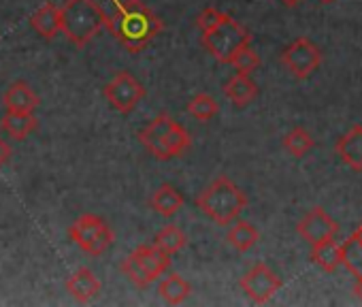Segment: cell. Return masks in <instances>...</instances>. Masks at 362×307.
<instances>
[{
	"mask_svg": "<svg viewBox=\"0 0 362 307\" xmlns=\"http://www.w3.org/2000/svg\"><path fill=\"white\" fill-rule=\"evenodd\" d=\"M66 290L71 292V296L77 303H88L92 299H96L103 290L100 279L96 277V273L88 267H79L69 279H66Z\"/></svg>",
	"mask_w": 362,
	"mask_h": 307,
	"instance_id": "obj_13",
	"label": "cell"
},
{
	"mask_svg": "<svg viewBox=\"0 0 362 307\" xmlns=\"http://www.w3.org/2000/svg\"><path fill=\"white\" fill-rule=\"evenodd\" d=\"M226 18H228V13L216 9V7H207V9H203V11L199 13V18H197V28L205 35V33L214 30L216 26H220Z\"/></svg>",
	"mask_w": 362,
	"mask_h": 307,
	"instance_id": "obj_26",
	"label": "cell"
},
{
	"mask_svg": "<svg viewBox=\"0 0 362 307\" xmlns=\"http://www.w3.org/2000/svg\"><path fill=\"white\" fill-rule=\"evenodd\" d=\"M105 98L109 100V105L122 113L128 115L136 109V105L143 100L145 96V86L128 71H117L113 75V79L109 83H105L103 88Z\"/></svg>",
	"mask_w": 362,
	"mask_h": 307,
	"instance_id": "obj_7",
	"label": "cell"
},
{
	"mask_svg": "<svg viewBox=\"0 0 362 307\" xmlns=\"http://www.w3.org/2000/svg\"><path fill=\"white\" fill-rule=\"evenodd\" d=\"M71 239L77 243L79 250H83L90 256H103L115 241V235L109 226V222L96 214H83L79 216L71 228Z\"/></svg>",
	"mask_w": 362,
	"mask_h": 307,
	"instance_id": "obj_5",
	"label": "cell"
},
{
	"mask_svg": "<svg viewBox=\"0 0 362 307\" xmlns=\"http://www.w3.org/2000/svg\"><path fill=\"white\" fill-rule=\"evenodd\" d=\"M224 94H226V98H228L235 107L243 109V107H247L250 103L256 100V96H258V83L252 79V75L237 73L235 77H230V79L226 81Z\"/></svg>",
	"mask_w": 362,
	"mask_h": 307,
	"instance_id": "obj_16",
	"label": "cell"
},
{
	"mask_svg": "<svg viewBox=\"0 0 362 307\" xmlns=\"http://www.w3.org/2000/svg\"><path fill=\"white\" fill-rule=\"evenodd\" d=\"M173 124V117L162 113L158 117H153L143 130H139V141L141 145L151 154L156 161H168V154H166V147H164V141H166V132H168V126Z\"/></svg>",
	"mask_w": 362,
	"mask_h": 307,
	"instance_id": "obj_11",
	"label": "cell"
},
{
	"mask_svg": "<svg viewBox=\"0 0 362 307\" xmlns=\"http://www.w3.org/2000/svg\"><path fill=\"white\" fill-rule=\"evenodd\" d=\"M186 111H188V115H192L199 122H209V120H214L218 115L220 105H218V100L211 94H197L188 103Z\"/></svg>",
	"mask_w": 362,
	"mask_h": 307,
	"instance_id": "obj_24",
	"label": "cell"
},
{
	"mask_svg": "<svg viewBox=\"0 0 362 307\" xmlns=\"http://www.w3.org/2000/svg\"><path fill=\"white\" fill-rule=\"evenodd\" d=\"M311 260L326 273L337 271L343 262L341 243H334L332 239H328V241H322L317 245H311Z\"/></svg>",
	"mask_w": 362,
	"mask_h": 307,
	"instance_id": "obj_20",
	"label": "cell"
},
{
	"mask_svg": "<svg viewBox=\"0 0 362 307\" xmlns=\"http://www.w3.org/2000/svg\"><path fill=\"white\" fill-rule=\"evenodd\" d=\"M354 292H356V296L362 301V277H360V279H356V288H354Z\"/></svg>",
	"mask_w": 362,
	"mask_h": 307,
	"instance_id": "obj_28",
	"label": "cell"
},
{
	"mask_svg": "<svg viewBox=\"0 0 362 307\" xmlns=\"http://www.w3.org/2000/svg\"><path fill=\"white\" fill-rule=\"evenodd\" d=\"M184 195H181L175 186L170 184H160L153 195L149 197V207L160 214L162 218H173L175 214L181 212V207H184Z\"/></svg>",
	"mask_w": 362,
	"mask_h": 307,
	"instance_id": "obj_15",
	"label": "cell"
},
{
	"mask_svg": "<svg viewBox=\"0 0 362 307\" xmlns=\"http://www.w3.org/2000/svg\"><path fill=\"white\" fill-rule=\"evenodd\" d=\"M158 294L168 305H181V303H184L192 294V286H190L188 279H184L179 273H170V275H166L160 282Z\"/></svg>",
	"mask_w": 362,
	"mask_h": 307,
	"instance_id": "obj_19",
	"label": "cell"
},
{
	"mask_svg": "<svg viewBox=\"0 0 362 307\" xmlns=\"http://www.w3.org/2000/svg\"><path fill=\"white\" fill-rule=\"evenodd\" d=\"M107 22L109 13H105L94 0H66L60 7V33L75 47H86L107 28Z\"/></svg>",
	"mask_w": 362,
	"mask_h": 307,
	"instance_id": "obj_2",
	"label": "cell"
},
{
	"mask_svg": "<svg viewBox=\"0 0 362 307\" xmlns=\"http://www.w3.org/2000/svg\"><path fill=\"white\" fill-rule=\"evenodd\" d=\"M33 30L43 37L45 41H52L60 33V7L54 3H45L33 18H30Z\"/></svg>",
	"mask_w": 362,
	"mask_h": 307,
	"instance_id": "obj_17",
	"label": "cell"
},
{
	"mask_svg": "<svg viewBox=\"0 0 362 307\" xmlns=\"http://www.w3.org/2000/svg\"><path fill=\"white\" fill-rule=\"evenodd\" d=\"M186 243H188L186 233L181 231L179 226H175V224L164 226V228L153 237V245H156L158 250H162L164 254H168V256L181 252V250L186 248Z\"/></svg>",
	"mask_w": 362,
	"mask_h": 307,
	"instance_id": "obj_23",
	"label": "cell"
},
{
	"mask_svg": "<svg viewBox=\"0 0 362 307\" xmlns=\"http://www.w3.org/2000/svg\"><path fill=\"white\" fill-rule=\"evenodd\" d=\"M247 43H252V35L230 16L220 26L203 35V47L222 64H228L233 54Z\"/></svg>",
	"mask_w": 362,
	"mask_h": 307,
	"instance_id": "obj_6",
	"label": "cell"
},
{
	"mask_svg": "<svg viewBox=\"0 0 362 307\" xmlns=\"http://www.w3.org/2000/svg\"><path fill=\"white\" fill-rule=\"evenodd\" d=\"M197 207L218 226H228L247 207V197L230 178L220 175L197 197Z\"/></svg>",
	"mask_w": 362,
	"mask_h": 307,
	"instance_id": "obj_3",
	"label": "cell"
},
{
	"mask_svg": "<svg viewBox=\"0 0 362 307\" xmlns=\"http://www.w3.org/2000/svg\"><path fill=\"white\" fill-rule=\"evenodd\" d=\"M281 3H284V5H288V7H294V5H298V3H300V0H281Z\"/></svg>",
	"mask_w": 362,
	"mask_h": 307,
	"instance_id": "obj_30",
	"label": "cell"
},
{
	"mask_svg": "<svg viewBox=\"0 0 362 307\" xmlns=\"http://www.w3.org/2000/svg\"><path fill=\"white\" fill-rule=\"evenodd\" d=\"M11 156H13V149H11V145H9L7 141L0 139V169H3L5 165H9Z\"/></svg>",
	"mask_w": 362,
	"mask_h": 307,
	"instance_id": "obj_27",
	"label": "cell"
},
{
	"mask_svg": "<svg viewBox=\"0 0 362 307\" xmlns=\"http://www.w3.org/2000/svg\"><path fill=\"white\" fill-rule=\"evenodd\" d=\"M39 126L37 115L35 113H16V111H7L0 120V128H3L11 139L16 141H24L30 132H35Z\"/></svg>",
	"mask_w": 362,
	"mask_h": 307,
	"instance_id": "obj_18",
	"label": "cell"
},
{
	"mask_svg": "<svg viewBox=\"0 0 362 307\" xmlns=\"http://www.w3.org/2000/svg\"><path fill=\"white\" fill-rule=\"evenodd\" d=\"M226 241L237 252H250L260 241V233H258V228L254 224H250L245 220H239L226 233Z\"/></svg>",
	"mask_w": 362,
	"mask_h": 307,
	"instance_id": "obj_21",
	"label": "cell"
},
{
	"mask_svg": "<svg viewBox=\"0 0 362 307\" xmlns=\"http://www.w3.org/2000/svg\"><path fill=\"white\" fill-rule=\"evenodd\" d=\"M296 233L309 245H317L322 241L334 239V235L339 233V224L334 222V218H330V214L324 207H313L300 218V222L296 224Z\"/></svg>",
	"mask_w": 362,
	"mask_h": 307,
	"instance_id": "obj_10",
	"label": "cell"
},
{
	"mask_svg": "<svg viewBox=\"0 0 362 307\" xmlns=\"http://www.w3.org/2000/svg\"><path fill=\"white\" fill-rule=\"evenodd\" d=\"M322 3H332V0H322Z\"/></svg>",
	"mask_w": 362,
	"mask_h": 307,
	"instance_id": "obj_31",
	"label": "cell"
},
{
	"mask_svg": "<svg viewBox=\"0 0 362 307\" xmlns=\"http://www.w3.org/2000/svg\"><path fill=\"white\" fill-rule=\"evenodd\" d=\"M241 290L245 292V296L256 303V305H264L269 303L281 288V279L279 275L267 265V262H256L239 282Z\"/></svg>",
	"mask_w": 362,
	"mask_h": 307,
	"instance_id": "obj_9",
	"label": "cell"
},
{
	"mask_svg": "<svg viewBox=\"0 0 362 307\" xmlns=\"http://www.w3.org/2000/svg\"><path fill=\"white\" fill-rule=\"evenodd\" d=\"M337 156L354 171H362V124H354L334 145Z\"/></svg>",
	"mask_w": 362,
	"mask_h": 307,
	"instance_id": "obj_12",
	"label": "cell"
},
{
	"mask_svg": "<svg viewBox=\"0 0 362 307\" xmlns=\"http://www.w3.org/2000/svg\"><path fill=\"white\" fill-rule=\"evenodd\" d=\"M281 64L290 71V75H294L296 79H307L311 77L320 64H322V52L320 47L307 39V37H300L296 41H292L284 52H281Z\"/></svg>",
	"mask_w": 362,
	"mask_h": 307,
	"instance_id": "obj_8",
	"label": "cell"
},
{
	"mask_svg": "<svg viewBox=\"0 0 362 307\" xmlns=\"http://www.w3.org/2000/svg\"><path fill=\"white\" fill-rule=\"evenodd\" d=\"M281 145H284V149L290 154V156H294V158H305L307 154L313 149L315 141H313V137H311V132H309L307 128L294 126V128L284 137Z\"/></svg>",
	"mask_w": 362,
	"mask_h": 307,
	"instance_id": "obj_22",
	"label": "cell"
},
{
	"mask_svg": "<svg viewBox=\"0 0 362 307\" xmlns=\"http://www.w3.org/2000/svg\"><path fill=\"white\" fill-rule=\"evenodd\" d=\"M162 20L143 0H115V9L107 22V30L130 54L145 50L162 33Z\"/></svg>",
	"mask_w": 362,
	"mask_h": 307,
	"instance_id": "obj_1",
	"label": "cell"
},
{
	"mask_svg": "<svg viewBox=\"0 0 362 307\" xmlns=\"http://www.w3.org/2000/svg\"><path fill=\"white\" fill-rule=\"evenodd\" d=\"M351 237H354V239H356V241H358V243L362 245V224H360V226H358V228L354 231V235H351Z\"/></svg>",
	"mask_w": 362,
	"mask_h": 307,
	"instance_id": "obj_29",
	"label": "cell"
},
{
	"mask_svg": "<svg viewBox=\"0 0 362 307\" xmlns=\"http://www.w3.org/2000/svg\"><path fill=\"white\" fill-rule=\"evenodd\" d=\"M228 64H233L237 73L252 75V73L260 66V56L252 50V43H247V45L239 47V50L233 54V58H230Z\"/></svg>",
	"mask_w": 362,
	"mask_h": 307,
	"instance_id": "obj_25",
	"label": "cell"
},
{
	"mask_svg": "<svg viewBox=\"0 0 362 307\" xmlns=\"http://www.w3.org/2000/svg\"><path fill=\"white\" fill-rule=\"evenodd\" d=\"M168 265H170L168 254L158 250L153 243H143L124 258L119 269L136 288H147L168 269Z\"/></svg>",
	"mask_w": 362,
	"mask_h": 307,
	"instance_id": "obj_4",
	"label": "cell"
},
{
	"mask_svg": "<svg viewBox=\"0 0 362 307\" xmlns=\"http://www.w3.org/2000/svg\"><path fill=\"white\" fill-rule=\"evenodd\" d=\"M3 105L7 107V111L35 113L39 107V96L26 81H16L7 88V92L3 96Z\"/></svg>",
	"mask_w": 362,
	"mask_h": 307,
	"instance_id": "obj_14",
	"label": "cell"
}]
</instances>
